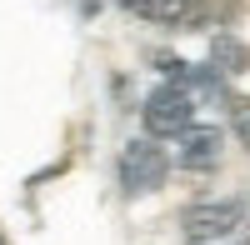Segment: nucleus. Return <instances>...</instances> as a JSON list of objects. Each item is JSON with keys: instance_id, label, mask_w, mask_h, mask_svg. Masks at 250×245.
I'll list each match as a JSON object with an SVG mask.
<instances>
[{"instance_id": "nucleus-1", "label": "nucleus", "mask_w": 250, "mask_h": 245, "mask_svg": "<svg viewBox=\"0 0 250 245\" xmlns=\"http://www.w3.org/2000/svg\"><path fill=\"white\" fill-rule=\"evenodd\" d=\"M185 245H250V210L240 200H205L180 215Z\"/></svg>"}, {"instance_id": "nucleus-2", "label": "nucleus", "mask_w": 250, "mask_h": 245, "mask_svg": "<svg viewBox=\"0 0 250 245\" xmlns=\"http://www.w3.org/2000/svg\"><path fill=\"white\" fill-rule=\"evenodd\" d=\"M145 130L160 135V140H175L195 125V95L180 85V80H165L160 90H150V100H145Z\"/></svg>"}, {"instance_id": "nucleus-3", "label": "nucleus", "mask_w": 250, "mask_h": 245, "mask_svg": "<svg viewBox=\"0 0 250 245\" xmlns=\"http://www.w3.org/2000/svg\"><path fill=\"white\" fill-rule=\"evenodd\" d=\"M165 175H170V155L150 140H130V145L120 150V185L125 195H150L165 185Z\"/></svg>"}, {"instance_id": "nucleus-4", "label": "nucleus", "mask_w": 250, "mask_h": 245, "mask_svg": "<svg viewBox=\"0 0 250 245\" xmlns=\"http://www.w3.org/2000/svg\"><path fill=\"white\" fill-rule=\"evenodd\" d=\"M220 130L215 125H190L185 135H175V165L180 170H215L220 165Z\"/></svg>"}, {"instance_id": "nucleus-5", "label": "nucleus", "mask_w": 250, "mask_h": 245, "mask_svg": "<svg viewBox=\"0 0 250 245\" xmlns=\"http://www.w3.org/2000/svg\"><path fill=\"white\" fill-rule=\"evenodd\" d=\"M125 10L155 20V25H185L190 30L200 20V0H125Z\"/></svg>"}, {"instance_id": "nucleus-6", "label": "nucleus", "mask_w": 250, "mask_h": 245, "mask_svg": "<svg viewBox=\"0 0 250 245\" xmlns=\"http://www.w3.org/2000/svg\"><path fill=\"white\" fill-rule=\"evenodd\" d=\"M210 65H215L220 75H240V70L250 65L245 40H235V35H215V40H210Z\"/></svg>"}, {"instance_id": "nucleus-7", "label": "nucleus", "mask_w": 250, "mask_h": 245, "mask_svg": "<svg viewBox=\"0 0 250 245\" xmlns=\"http://www.w3.org/2000/svg\"><path fill=\"white\" fill-rule=\"evenodd\" d=\"M230 130L240 135V145H250V95L230 100Z\"/></svg>"}, {"instance_id": "nucleus-8", "label": "nucleus", "mask_w": 250, "mask_h": 245, "mask_svg": "<svg viewBox=\"0 0 250 245\" xmlns=\"http://www.w3.org/2000/svg\"><path fill=\"white\" fill-rule=\"evenodd\" d=\"M0 245H5V240H0Z\"/></svg>"}]
</instances>
